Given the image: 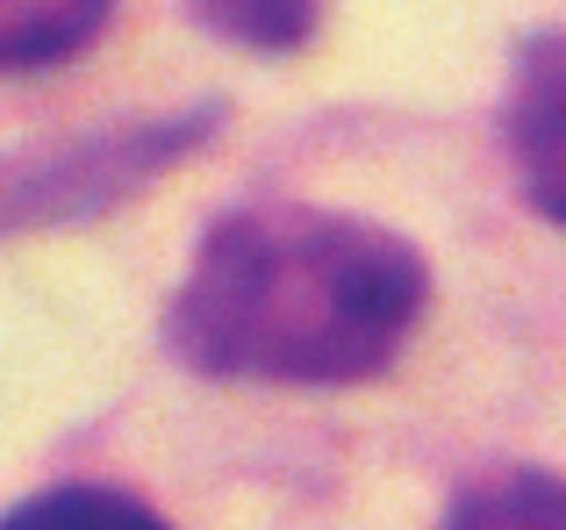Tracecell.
<instances>
[{"mask_svg":"<svg viewBox=\"0 0 566 530\" xmlns=\"http://www.w3.org/2000/svg\"><path fill=\"white\" fill-rule=\"evenodd\" d=\"M444 530H566V480L553 474H495L452 502Z\"/></svg>","mask_w":566,"mask_h":530,"instance_id":"4","label":"cell"},{"mask_svg":"<svg viewBox=\"0 0 566 530\" xmlns=\"http://www.w3.org/2000/svg\"><path fill=\"white\" fill-rule=\"evenodd\" d=\"M0 530H166V523L115 488H51L22 502L14 517H0Z\"/></svg>","mask_w":566,"mask_h":530,"instance_id":"6","label":"cell"},{"mask_svg":"<svg viewBox=\"0 0 566 530\" xmlns=\"http://www.w3.org/2000/svg\"><path fill=\"white\" fill-rule=\"evenodd\" d=\"M193 14L244 51H302L323 22V0H193Z\"/></svg>","mask_w":566,"mask_h":530,"instance_id":"5","label":"cell"},{"mask_svg":"<svg viewBox=\"0 0 566 530\" xmlns=\"http://www.w3.org/2000/svg\"><path fill=\"white\" fill-rule=\"evenodd\" d=\"M510 158L531 209L566 223V29L538 36L510 86Z\"/></svg>","mask_w":566,"mask_h":530,"instance_id":"2","label":"cell"},{"mask_svg":"<svg viewBox=\"0 0 566 530\" xmlns=\"http://www.w3.org/2000/svg\"><path fill=\"white\" fill-rule=\"evenodd\" d=\"M115 0H0V72H43L80 57L108 29Z\"/></svg>","mask_w":566,"mask_h":530,"instance_id":"3","label":"cell"},{"mask_svg":"<svg viewBox=\"0 0 566 530\" xmlns=\"http://www.w3.org/2000/svg\"><path fill=\"white\" fill-rule=\"evenodd\" d=\"M423 301L430 273L395 230L273 201L201 237L166 337L216 380L345 388L401 359Z\"/></svg>","mask_w":566,"mask_h":530,"instance_id":"1","label":"cell"}]
</instances>
